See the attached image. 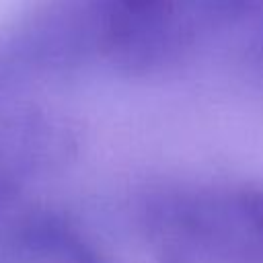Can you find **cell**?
Masks as SVG:
<instances>
[{"mask_svg": "<svg viewBox=\"0 0 263 263\" xmlns=\"http://www.w3.org/2000/svg\"><path fill=\"white\" fill-rule=\"evenodd\" d=\"M158 226L205 263H263V187L175 197L162 205Z\"/></svg>", "mask_w": 263, "mask_h": 263, "instance_id": "obj_1", "label": "cell"}]
</instances>
